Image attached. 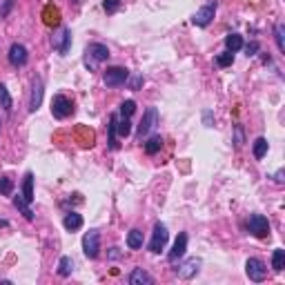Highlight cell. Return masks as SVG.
Here are the masks:
<instances>
[{
	"label": "cell",
	"mask_w": 285,
	"mask_h": 285,
	"mask_svg": "<svg viewBox=\"0 0 285 285\" xmlns=\"http://www.w3.org/2000/svg\"><path fill=\"white\" fill-rule=\"evenodd\" d=\"M107 58H109V49L103 43H92L85 49V67H87L89 72H96L98 65L105 63Z\"/></svg>",
	"instance_id": "cell-1"
},
{
	"label": "cell",
	"mask_w": 285,
	"mask_h": 285,
	"mask_svg": "<svg viewBox=\"0 0 285 285\" xmlns=\"http://www.w3.org/2000/svg\"><path fill=\"white\" fill-rule=\"evenodd\" d=\"M127 78H130V69L125 67H107L103 72V82L107 87H121L127 82Z\"/></svg>",
	"instance_id": "cell-2"
},
{
	"label": "cell",
	"mask_w": 285,
	"mask_h": 285,
	"mask_svg": "<svg viewBox=\"0 0 285 285\" xmlns=\"http://www.w3.org/2000/svg\"><path fill=\"white\" fill-rule=\"evenodd\" d=\"M247 230L250 234H254L256 238H267L270 236V221L263 214H252L247 218Z\"/></svg>",
	"instance_id": "cell-3"
},
{
	"label": "cell",
	"mask_w": 285,
	"mask_h": 285,
	"mask_svg": "<svg viewBox=\"0 0 285 285\" xmlns=\"http://www.w3.org/2000/svg\"><path fill=\"white\" fill-rule=\"evenodd\" d=\"M52 114H53V118H67V116H72L74 114V103L69 101L67 96H63V94H58V96H53V101H52Z\"/></svg>",
	"instance_id": "cell-4"
},
{
	"label": "cell",
	"mask_w": 285,
	"mask_h": 285,
	"mask_svg": "<svg viewBox=\"0 0 285 285\" xmlns=\"http://www.w3.org/2000/svg\"><path fill=\"white\" fill-rule=\"evenodd\" d=\"M245 272H247V276H250V281H254V283H261V281H265V276H267V267L261 259H247Z\"/></svg>",
	"instance_id": "cell-5"
},
{
	"label": "cell",
	"mask_w": 285,
	"mask_h": 285,
	"mask_svg": "<svg viewBox=\"0 0 285 285\" xmlns=\"http://www.w3.org/2000/svg\"><path fill=\"white\" fill-rule=\"evenodd\" d=\"M52 43H53V49H56L60 56H67L69 47H72V29H67V27H60V29L53 34Z\"/></svg>",
	"instance_id": "cell-6"
},
{
	"label": "cell",
	"mask_w": 285,
	"mask_h": 285,
	"mask_svg": "<svg viewBox=\"0 0 285 285\" xmlns=\"http://www.w3.org/2000/svg\"><path fill=\"white\" fill-rule=\"evenodd\" d=\"M98 250H101V234L96 230H89L85 236H82V252L87 259H96Z\"/></svg>",
	"instance_id": "cell-7"
},
{
	"label": "cell",
	"mask_w": 285,
	"mask_h": 285,
	"mask_svg": "<svg viewBox=\"0 0 285 285\" xmlns=\"http://www.w3.org/2000/svg\"><path fill=\"white\" fill-rule=\"evenodd\" d=\"M167 238H169L167 227H165L163 223H156V225H154V234H152V241H150V252L158 254L160 250H165V245H167Z\"/></svg>",
	"instance_id": "cell-8"
},
{
	"label": "cell",
	"mask_w": 285,
	"mask_h": 285,
	"mask_svg": "<svg viewBox=\"0 0 285 285\" xmlns=\"http://www.w3.org/2000/svg\"><path fill=\"white\" fill-rule=\"evenodd\" d=\"M214 14H216V0H212V2H207V5L201 7V9L192 16V23L196 25V27H207V25L212 23Z\"/></svg>",
	"instance_id": "cell-9"
},
{
	"label": "cell",
	"mask_w": 285,
	"mask_h": 285,
	"mask_svg": "<svg viewBox=\"0 0 285 285\" xmlns=\"http://www.w3.org/2000/svg\"><path fill=\"white\" fill-rule=\"evenodd\" d=\"M156 123H158V111H156V107H150V109L145 111L143 121H140V125H138V138L143 140V136L150 134V131L156 127Z\"/></svg>",
	"instance_id": "cell-10"
},
{
	"label": "cell",
	"mask_w": 285,
	"mask_h": 285,
	"mask_svg": "<svg viewBox=\"0 0 285 285\" xmlns=\"http://www.w3.org/2000/svg\"><path fill=\"white\" fill-rule=\"evenodd\" d=\"M27 60H29V53H27V47L20 43H14L9 47V63L14 65V67H25L27 65Z\"/></svg>",
	"instance_id": "cell-11"
},
{
	"label": "cell",
	"mask_w": 285,
	"mask_h": 285,
	"mask_svg": "<svg viewBox=\"0 0 285 285\" xmlns=\"http://www.w3.org/2000/svg\"><path fill=\"white\" fill-rule=\"evenodd\" d=\"M43 94H45V87H43V78L36 76L34 78V85H31V96H29V111H38L40 105H43Z\"/></svg>",
	"instance_id": "cell-12"
},
{
	"label": "cell",
	"mask_w": 285,
	"mask_h": 285,
	"mask_svg": "<svg viewBox=\"0 0 285 285\" xmlns=\"http://www.w3.org/2000/svg\"><path fill=\"white\" fill-rule=\"evenodd\" d=\"M185 250H187V234H179V236H176V241H174V247H172V250H169V254H167L169 263H176L179 259H183Z\"/></svg>",
	"instance_id": "cell-13"
},
{
	"label": "cell",
	"mask_w": 285,
	"mask_h": 285,
	"mask_svg": "<svg viewBox=\"0 0 285 285\" xmlns=\"http://www.w3.org/2000/svg\"><path fill=\"white\" fill-rule=\"evenodd\" d=\"M43 23L47 25V27H58V25H60V9L53 5V2L45 5V9H43Z\"/></svg>",
	"instance_id": "cell-14"
},
{
	"label": "cell",
	"mask_w": 285,
	"mask_h": 285,
	"mask_svg": "<svg viewBox=\"0 0 285 285\" xmlns=\"http://www.w3.org/2000/svg\"><path fill=\"white\" fill-rule=\"evenodd\" d=\"M198 270H201V259H189V261L183 263L176 272H179L181 279H192V276L198 274Z\"/></svg>",
	"instance_id": "cell-15"
},
{
	"label": "cell",
	"mask_w": 285,
	"mask_h": 285,
	"mask_svg": "<svg viewBox=\"0 0 285 285\" xmlns=\"http://www.w3.org/2000/svg\"><path fill=\"white\" fill-rule=\"evenodd\" d=\"M131 285H154V276H150L143 267H134V272L130 274Z\"/></svg>",
	"instance_id": "cell-16"
},
{
	"label": "cell",
	"mask_w": 285,
	"mask_h": 285,
	"mask_svg": "<svg viewBox=\"0 0 285 285\" xmlns=\"http://www.w3.org/2000/svg\"><path fill=\"white\" fill-rule=\"evenodd\" d=\"M63 225H65V230H69V232H76V230H80V227H82V216H80V214H76V212L65 214Z\"/></svg>",
	"instance_id": "cell-17"
},
{
	"label": "cell",
	"mask_w": 285,
	"mask_h": 285,
	"mask_svg": "<svg viewBox=\"0 0 285 285\" xmlns=\"http://www.w3.org/2000/svg\"><path fill=\"white\" fill-rule=\"evenodd\" d=\"M23 198L27 203L34 201V174H25V183H23Z\"/></svg>",
	"instance_id": "cell-18"
},
{
	"label": "cell",
	"mask_w": 285,
	"mask_h": 285,
	"mask_svg": "<svg viewBox=\"0 0 285 285\" xmlns=\"http://www.w3.org/2000/svg\"><path fill=\"white\" fill-rule=\"evenodd\" d=\"M267 150H270V143H267V138H256L254 140V147H252V152H254V158H259L261 160L263 156L267 154Z\"/></svg>",
	"instance_id": "cell-19"
},
{
	"label": "cell",
	"mask_w": 285,
	"mask_h": 285,
	"mask_svg": "<svg viewBox=\"0 0 285 285\" xmlns=\"http://www.w3.org/2000/svg\"><path fill=\"white\" fill-rule=\"evenodd\" d=\"M127 247H130V250H140V247H143V232H140V230H131V232L127 234Z\"/></svg>",
	"instance_id": "cell-20"
},
{
	"label": "cell",
	"mask_w": 285,
	"mask_h": 285,
	"mask_svg": "<svg viewBox=\"0 0 285 285\" xmlns=\"http://www.w3.org/2000/svg\"><path fill=\"white\" fill-rule=\"evenodd\" d=\"M225 47H227V52H238V49L243 47V38L238 34H230V36H225Z\"/></svg>",
	"instance_id": "cell-21"
},
{
	"label": "cell",
	"mask_w": 285,
	"mask_h": 285,
	"mask_svg": "<svg viewBox=\"0 0 285 285\" xmlns=\"http://www.w3.org/2000/svg\"><path fill=\"white\" fill-rule=\"evenodd\" d=\"M272 267H274V272H283L285 267V250H274V254H272Z\"/></svg>",
	"instance_id": "cell-22"
},
{
	"label": "cell",
	"mask_w": 285,
	"mask_h": 285,
	"mask_svg": "<svg viewBox=\"0 0 285 285\" xmlns=\"http://www.w3.org/2000/svg\"><path fill=\"white\" fill-rule=\"evenodd\" d=\"M14 205L20 209V212L25 214V218H27V221H34V212H31V209H29V203H27L25 198L16 196V198H14Z\"/></svg>",
	"instance_id": "cell-23"
},
{
	"label": "cell",
	"mask_w": 285,
	"mask_h": 285,
	"mask_svg": "<svg viewBox=\"0 0 285 285\" xmlns=\"http://www.w3.org/2000/svg\"><path fill=\"white\" fill-rule=\"evenodd\" d=\"M160 147H163V138H160V136H152V138L145 143V152L150 156H154L156 152H160Z\"/></svg>",
	"instance_id": "cell-24"
},
{
	"label": "cell",
	"mask_w": 285,
	"mask_h": 285,
	"mask_svg": "<svg viewBox=\"0 0 285 285\" xmlns=\"http://www.w3.org/2000/svg\"><path fill=\"white\" fill-rule=\"evenodd\" d=\"M0 107H2L5 111H11V94L2 82H0Z\"/></svg>",
	"instance_id": "cell-25"
},
{
	"label": "cell",
	"mask_w": 285,
	"mask_h": 285,
	"mask_svg": "<svg viewBox=\"0 0 285 285\" xmlns=\"http://www.w3.org/2000/svg\"><path fill=\"white\" fill-rule=\"evenodd\" d=\"M72 270H74V261L69 259V256H63L58 261V274L60 276H69L72 274Z\"/></svg>",
	"instance_id": "cell-26"
},
{
	"label": "cell",
	"mask_w": 285,
	"mask_h": 285,
	"mask_svg": "<svg viewBox=\"0 0 285 285\" xmlns=\"http://www.w3.org/2000/svg\"><path fill=\"white\" fill-rule=\"evenodd\" d=\"M116 134L123 136V138H127V136L131 134V123H130V118H121V121H116Z\"/></svg>",
	"instance_id": "cell-27"
},
{
	"label": "cell",
	"mask_w": 285,
	"mask_h": 285,
	"mask_svg": "<svg viewBox=\"0 0 285 285\" xmlns=\"http://www.w3.org/2000/svg\"><path fill=\"white\" fill-rule=\"evenodd\" d=\"M0 194H2V196H11V194H14V181H11L9 176H2V179H0Z\"/></svg>",
	"instance_id": "cell-28"
},
{
	"label": "cell",
	"mask_w": 285,
	"mask_h": 285,
	"mask_svg": "<svg viewBox=\"0 0 285 285\" xmlns=\"http://www.w3.org/2000/svg\"><path fill=\"white\" fill-rule=\"evenodd\" d=\"M283 31L285 27L281 23L274 25V38H276V47H279V52H285V40H283Z\"/></svg>",
	"instance_id": "cell-29"
},
{
	"label": "cell",
	"mask_w": 285,
	"mask_h": 285,
	"mask_svg": "<svg viewBox=\"0 0 285 285\" xmlns=\"http://www.w3.org/2000/svg\"><path fill=\"white\" fill-rule=\"evenodd\" d=\"M116 116H111L109 118V150H116L118 143H116Z\"/></svg>",
	"instance_id": "cell-30"
},
{
	"label": "cell",
	"mask_w": 285,
	"mask_h": 285,
	"mask_svg": "<svg viewBox=\"0 0 285 285\" xmlns=\"http://www.w3.org/2000/svg\"><path fill=\"white\" fill-rule=\"evenodd\" d=\"M232 63H234V53L232 52H225V53H218V56H216L218 67H230Z\"/></svg>",
	"instance_id": "cell-31"
},
{
	"label": "cell",
	"mask_w": 285,
	"mask_h": 285,
	"mask_svg": "<svg viewBox=\"0 0 285 285\" xmlns=\"http://www.w3.org/2000/svg\"><path fill=\"white\" fill-rule=\"evenodd\" d=\"M134 111H136V103H134V101H125V103L121 105V116H123V118H130L131 114H134Z\"/></svg>",
	"instance_id": "cell-32"
},
{
	"label": "cell",
	"mask_w": 285,
	"mask_h": 285,
	"mask_svg": "<svg viewBox=\"0 0 285 285\" xmlns=\"http://www.w3.org/2000/svg\"><path fill=\"white\" fill-rule=\"evenodd\" d=\"M103 7H105L107 14H116L118 7H121V0H105V2H103Z\"/></svg>",
	"instance_id": "cell-33"
},
{
	"label": "cell",
	"mask_w": 285,
	"mask_h": 285,
	"mask_svg": "<svg viewBox=\"0 0 285 285\" xmlns=\"http://www.w3.org/2000/svg\"><path fill=\"white\" fill-rule=\"evenodd\" d=\"M14 5H16V0H5V2H2V7H0V18H7Z\"/></svg>",
	"instance_id": "cell-34"
},
{
	"label": "cell",
	"mask_w": 285,
	"mask_h": 285,
	"mask_svg": "<svg viewBox=\"0 0 285 285\" xmlns=\"http://www.w3.org/2000/svg\"><path fill=\"white\" fill-rule=\"evenodd\" d=\"M127 80H130V87H131V89H140V85H143V82H145V78L140 76V74H136V76L127 78Z\"/></svg>",
	"instance_id": "cell-35"
},
{
	"label": "cell",
	"mask_w": 285,
	"mask_h": 285,
	"mask_svg": "<svg viewBox=\"0 0 285 285\" xmlns=\"http://www.w3.org/2000/svg\"><path fill=\"white\" fill-rule=\"evenodd\" d=\"M256 52H259V43H250L245 47V53L247 56H256Z\"/></svg>",
	"instance_id": "cell-36"
},
{
	"label": "cell",
	"mask_w": 285,
	"mask_h": 285,
	"mask_svg": "<svg viewBox=\"0 0 285 285\" xmlns=\"http://www.w3.org/2000/svg\"><path fill=\"white\" fill-rule=\"evenodd\" d=\"M243 143V134H241V127H236V147H241Z\"/></svg>",
	"instance_id": "cell-37"
},
{
	"label": "cell",
	"mask_w": 285,
	"mask_h": 285,
	"mask_svg": "<svg viewBox=\"0 0 285 285\" xmlns=\"http://www.w3.org/2000/svg\"><path fill=\"white\" fill-rule=\"evenodd\" d=\"M274 181H276V183H283V169H279V172H276V174H274Z\"/></svg>",
	"instance_id": "cell-38"
},
{
	"label": "cell",
	"mask_w": 285,
	"mask_h": 285,
	"mask_svg": "<svg viewBox=\"0 0 285 285\" xmlns=\"http://www.w3.org/2000/svg\"><path fill=\"white\" fill-rule=\"evenodd\" d=\"M111 259H118V256H121V252H118V247H111Z\"/></svg>",
	"instance_id": "cell-39"
},
{
	"label": "cell",
	"mask_w": 285,
	"mask_h": 285,
	"mask_svg": "<svg viewBox=\"0 0 285 285\" xmlns=\"http://www.w3.org/2000/svg\"><path fill=\"white\" fill-rule=\"evenodd\" d=\"M205 125H207V127H212V114H209V111H207V114H205Z\"/></svg>",
	"instance_id": "cell-40"
},
{
	"label": "cell",
	"mask_w": 285,
	"mask_h": 285,
	"mask_svg": "<svg viewBox=\"0 0 285 285\" xmlns=\"http://www.w3.org/2000/svg\"><path fill=\"white\" fill-rule=\"evenodd\" d=\"M72 2H74V5H76V2H78V0H72Z\"/></svg>",
	"instance_id": "cell-41"
}]
</instances>
